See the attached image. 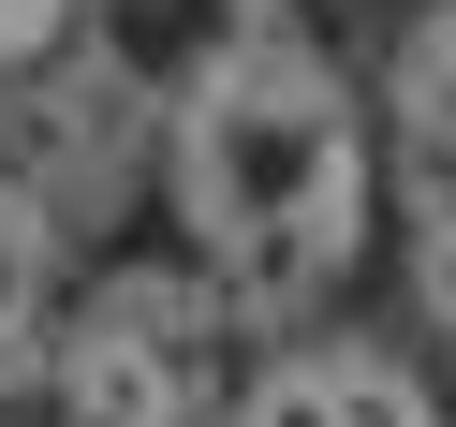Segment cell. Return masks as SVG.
<instances>
[{
	"label": "cell",
	"instance_id": "cell-7",
	"mask_svg": "<svg viewBox=\"0 0 456 427\" xmlns=\"http://www.w3.org/2000/svg\"><path fill=\"white\" fill-rule=\"evenodd\" d=\"M74 15H89V0H0V74H15V60H45Z\"/></svg>",
	"mask_w": 456,
	"mask_h": 427
},
{
	"label": "cell",
	"instance_id": "cell-3",
	"mask_svg": "<svg viewBox=\"0 0 456 427\" xmlns=\"http://www.w3.org/2000/svg\"><path fill=\"white\" fill-rule=\"evenodd\" d=\"M221 427H442V398H427L412 354H383V339H309L265 383H236Z\"/></svg>",
	"mask_w": 456,
	"mask_h": 427
},
{
	"label": "cell",
	"instance_id": "cell-4",
	"mask_svg": "<svg viewBox=\"0 0 456 427\" xmlns=\"http://www.w3.org/2000/svg\"><path fill=\"white\" fill-rule=\"evenodd\" d=\"M397 133L456 177V0H427V30L397 45Z\"/></svg>",
	"mask_w": 456,
	"mask_h": 427
},
{
	"label": "cell",
	"instance_id": "cell-6",
	"mask_svg": "<svg viewBox=\"0 0 456 427\" xmlns=\"http://www.w3.org/2000/svg\"><path fill=\"white\" fill-rule=\"evenodd\" d=\"M412 309H427V339L456 354V207H427V221H412Z\"/></svg>",
	"mask_w": 456,
	"mask_h": 427
},
{
	"label": "cell",
	"instance_id": "cell-1",
	"mask_svg": "<svg viewBox=\"0 0 456 427\" xmlns=\"http://www.w3.org/2000/svg\"><path fill=\"white\" fill-rule=\"evenodd\" d=\"M177 221L250 324H295L368 250V103L324 45L236 30L177 89Z\"/></svg>",
	"mask_w": 456,
	"mask_h": 427
},
{
	"label": "cell",
	"instance_id": "cell-5",
	"mask_svg": "<svg viewBox=\"0 0 456 427\" xmlns=\"http://www.w3.org/2000/svg\"><path fill=\"white\" fill-rule=\"evenodd\" d=\"M45 280H60V266H45V207H30V192H0V339L45 324Z\"/></svg>",
	"mask_w": 456,
	"mask_h": 427
},
{
	"label": "cell",
	"instance_id": "cell-2",
	"mask_svg": "<svg viewBox=\"0 0 456 427\" xmlns=\"http://www.w3.org/2000/svg\"><path fill=\"white\" fill-rule=\"evenodd\" d=\"M60 398L89 427H221L236 413V295L177 266H118L60 324Z\"/></svg>",
	"mask_w": 456,
	"mask_h": 427
}]
</instances>
